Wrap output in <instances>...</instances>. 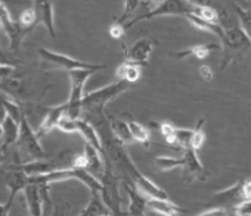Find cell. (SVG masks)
I'll return each instance as SVG.
<instances>
[{"mask_svg":"<svg viewBox=\"0 0 251 216\" xmlns=\"http://www.w3.org/2000/svg\"><path fill=\"white\" fill-rule=\"evenodd\" d=\"M96 118L99 119L95 123V129L98 130L99 135H100L103 150L107 151L109 160L115 162V165L119 167L122 172L126 173V178L130 180L143 194H146V197L168 199V194L164 189L159 188L158 185H155L150 178L142 174L141 170L135 166V163L125 149V146L118 142L114 136L109 124L104 123V113L100 116H96Z\"/></svg>","mask_w":251,"mask_h":216,"instance_id":"6da1fadb","label":"cell"},{"mask_svg":"<svg viewBox=\"0 0 251 216\" xmlns=\"http://www.w3.org/2000/svg\"><path fill=\"white\" fill-rule=\"evenodd\" d=\"M15 146H17V161L14 163L44 161L51 157L44 150V147L39 142L38 135L31 129L25 113L19 123V135H18Z\"/></svg>","mask_w":251,"mask_h":216,"instance_id":"7a4b0ae2","label":"cell"},{"mask_svg":"<svg viewBox=\"0 0 251 216\" xmlns=\"http://www.w3.org/2000/svg\"><path fill=\"white\" fill-rule=\"evenodd\" d=\"M30 178V184H35V185H48L50 187L51 184L60 183V181H65V180H78L81 181L85 187H87L91 193H100L101 190V183L98 177H95L93 174L88 172L87 169H81V167H66V169H61V170H55V172L48 173V174H42V176H35V177Z\"/></svg>","mask_w":251,"mask_h":216,"instance_id":"3957f363","label":"cell"},{"mask_svg":"<svg viewBox=\"0 0 251 216\" xmlns=\"http://www.w3.org/2000/svg\"><path fill=\"white\" fill-rule=\"evenodd\" d=\"M192 12L191 3L186 1H180V0H168V1H142L141 4V10L138 12V15L132 19L126 28L137 25L142 21H150L157 16H173V15H181L186 16Z\"/></svg>","mask_w":251,"mask_h":216,"instance_id":"277c9868","label":"cell"},{"mask_svg":"<svg viewBox=\"0 0 251 216\" xmlns=\"http://www.w3.org/2000/svg\"><path fill=\"white\" fill-rule=\"evenodd\" d=\"M39 55V61H41V68L45 70H66L68 73L72 70L76 69H84L91 70V72H99V70L107 69L105 65L100 64H88V62H82L76 58H72L69 55L65 54L55 53L51 52L49 49L39 48L37 50Z\"/></svg>","mask_w":251,"mask_h":216,"instance_id":"5b68a950","label":"cell"},{"mask_svg":"<svg viewBox=\"0 0 251 216\" xmlns=\"http://www.w3.org/2000/svg\"><path fill=\"white\" fill-rule=\"evenodd\" d=\"M127 89H128V84L125 81L118 80L116 82L100 88L98 91L89 92L87 95H84V99H82V111H87L89 115H93V116H100L103 115L104 107Z\"/></svg>","mask_w":251,"mask_h":216,"instance_id":"8992f818","label":"cell"},{"mask_svg":"<svg viewBox=\"0 0 251 216\" xmlns=\"http://www.w3.org/2000/svg\"><path fill=\"white\" fill-rule=\"evenodd\" d=\"M223 38L220 39L222 50H223L222 69H226L234 61L236 55L251 49V41L240 28L239 25H236V23L229 25V26H223Z\"/></svg>","mask_w":251,"mask_h":216,"instance_id":"52a82bcc","label":"cell"},{"mask_svg":"<svg viewBox=\"0 0 251 216\" xmlns=\"http://www.w3.org/2000/svg\"><path fill=\"white\" fill-rule=\"evenodd\" d=\"M101 183L100 197L104 205L108 208L109 214L112 216H123L122 211V197H120L119 187L122 181L115 173L111 170V165H105V172L101 177L99 178Z\"/></svg>","mask_w":251,"mask_h":216,"instance_id":"ba28073f","label":"cell"},{"mask_svg":"<svg viewBox=\"0 0 251 216\" xmlns=\"http://www.w3.org/2000/svg\"><path fill=\"white\" fill-rule=\"evenodd\" d=\"M93 72L84 69H76L69 72L71 77V96L68 99L66 116L72 119H78L82 112L81 103L84 99V86Z\"/></svg>","mask_w":251,"mask_h":216,"instance_id":"9c48e42d","label":"cell"},{"mask_svg":"<svg viewBox=\"0 0 251 216\" xmlns=\"http://www.w3.org/2000/svg\"><path fill=\"white\" fill-rule=\"evenodd\" d=\"M0 26L6 31L7 37L10 39V48L14 52L19 50L25 38L27 37L28 34H31V31L34 30L31 27L22 26L19 22L12 21L10 12L3 3L0 5Z\"/></svg>","mask_w":251,"mask_h":216,"instance_id":"30bf717a","label":"cell"},{"mask_svg":"<svg viewBox=\"0 0 251 216\" xmlns=\"http://www.w3.org/2000/svg\"><path fill=\"white\" fill-rule=\"evenodd\" d=\"M123 189L126 193L128 194V208H127V215L128 216H145L146 210H148V197L143 196V193L134 184L126 178L122 181Z\"/></svg>","mask_w":251,"mask_h":216,"instance_id":"8fae6325","label":"cell"},{"mask_svg":"<svg viewBox=\"0 0 251 216\" xmlns=\"http://www.w3.org/2000/svg\"><path fill=\"white\" fill-rule=\"evenodd\" d=\"M154 46V41L151 38H141L132 43L130 48L126 50V62L134 65H145L149 61V55L151 53Z\"/></svg>","mask_w":251,"mask_h":216,"instance_id":"7c38bea8","label":"cell"},{"mask_svg":"<svg viewBox=\"0 0 251 216\" xmlns=\"http://www.w3.org/2000/svg\"><path fill=\"white\" fill-rule=\"evenodd\" d=\"M4 181H6L7 188L10 189V197L7 200V203L12 205L14 204V200L17 197L18 192H23L25 189L27 188V185L30 184V178L21 169H18L14 165H10Z\"/></svg>","mask_w":251,"mask_h":216,"instance_id":"4fadbf2b","label":"cell"},{"mask_svg":"<svg viewBox=\"0 0 251 216\" xmlns=\"http://www.w3.org/2000/svg\"><path fill=\"white\" fill-rule=\"evenodd\" d=\"M182 178L185 181H193L196 178H201L202 173H204V167H202L201 162L197 157V151L195 149H186L184 150V156H182Z\"/></svg>","mask_w":251,"mask_h":216,"instance_id":"5bb4252c","label":"cell"},{"mask_svg":"<svg viewBox=\"0 0 251 216\" xmlns=\"http://www.w3.org/2000/svg\"><path fill=\"white\" fill-rule=\"evenodd\" d=\"M37 25L41 23L46 27L50 37L55 38V25H54V5L49 1H35L33 3Z\"/></svg>","mask_w":251,"mask_h":216,"instance_id":"9a60e30c","label":"cell"},{"mask_svg":"<svg viewBox=\"0 0 251 216\" xmlns=\"http://www.w3.org/2000/svg\"><path fill=\"white\" fill-rule=\"evenodd\" d=\"M66 108H68V104H66L65 102L64 104L51 107L46 111V115H45L42 123L39 124L38 131H35L37 135H38L39 139H41L42 136H45L46 134H49L51 130L55 129V127L58 126V122L61 120V118L66 115Z\"/></svg>","mask_w":251,"mask_h":216,"instance_id":"2e32d148","label":"cell"},{"mask_svg":"<svg viewBox=\"0 0 251 216\" xmlns=\"http://www.w3.org/2000/svg\"><path fill=\"white\" fill-rule=\"evenodd\" d=\"M101 151H99L98 149H95L93 146H91L89 143H85L84 146V151H82V156L85 158V162H87V169L88 172L93 174L95 177L100 178L105 172V163H104L103 158L100 156Z\"/></svg>","mask_w":251,"mask_h":216,"instance_id":"e0dca14e","label":"cell"},{"mask_svg":"<svg viewBox=\"0 0 251 216\" xmlns=\"http://www.w3.org/2000/svg\"><path fill=\"white\" fill-rule=\"evenodd\" d=\"M215 204H218V208H224V207H232L234 210L240 201H243V193H242V183L235 184L234 187L226 189L223 192H219L215 194L212 199ZM226 210V208H224Z\"/></svg>","mask_w":251,"mask_h":216,"instance_id":"ac0fdd59","label":"cell"},{"mask_svg":"<svg viewBox=\"0 0 251 216\" xmlns=\"http://www.w3.org/2000/svg\"><path fill=\"white\" fill-rule=\"evenodd\" d=\"M30 216H44V194L38 185L28 184L27 188L23 190Z\"/></svg>","mask_w":251,"mask_h":216,"instance_id":"d6986e66","label":"cell"},{"mask_svg":"<svg viewBox=\"0 0 251 216\" xmlns=\"http://www.w3.org/2000/svg\"><path fill=\"white\" fill-rule=\"evenodd\" d=\"M215 50H222V46L218 43H204V45H195L191 48L184 49L180 52H175L170 53V57L176 59H185L189 57H195V58L202 59L207 57L208 54H211Z\"/></svg>","mask_w":251,"mask_h":216,"instance_id":"ffe728a7","label":"cell"},{"mask_svg":"<svg viewBox=\"0 0 251 216\" xmlns=\"http://www.w3.org/2000/svg\"><path fill=\"white\" fill-rule=\"evenodd\" d=\"M77 133H80L82 135V138L85 139V143H89L95 149H98L99 151H103L100 135H99L98 130L95 129L93 124L87 122L85 119L78 118L77 119Z\"/></svg>","mask_w":251,"mask_h":216,"instance_id":"44dd1931","label":"cell"},{"mask_svg":"<svg viewBox=\"0 0 251 216\" xmlns=\"http://www.w3.org/2000/svg\"><path fill=\"white\" fill-rule=\"evenodd\" d=\"M148 210H151L162 216H177L182 212L180 207H177L175 203H172L168 199H153V197H148Z\"/></svg>","mask_w":251,"mask_h":216,"instance_id":"7402d4cb","label":"cell"},{"mask_svg":"<svg viewBox=\"0 0 251 216\" xmlns=\"http://www.w3.org/2000/svg\"><path fill=\"white\" fill-rule=\"evenodd\" d=\"M109 127H111V131H112V134L116 138V140L120 142L123 146L134 142L131 131H130V127H128L127 122L118 118H111V120H109Z\"/></svg>","mask_w":251,"mask_h":216,"instance_id":"603a6c76","label":"cell"},{"mask_svg":"<svg viewBox=\"0 0 251 216\" xmlns=\"http://www.w3.org/2000/svg\"><path fill=\"white\" fill-rule=\"evenodd\" d=\"M191 14L199 16L202 21L213 23V25H222V16L219 14V11H216L215 8L205 4H199V3H191Z\"/></svg>","mask_w":251,"mask_h":216,"instance_id":"cb8c5ba5","label":"cell"},{"mask_svg":"<svg viewBox=\"0 0 251 216\" xmlns=\"http://www.w3.org/2000/svg\"><path fill=\"white\" fill-rule=\"evenodd\" d=\"M3 147L8 149L11 145H15V142L18 139L19 135V123H17L15 120H12L10 116H6V119L3 120Z\"/></svg>","mask_w":251,"mask_h":216,"instance_id":"d4e9b609","label":"cell"},{"mask_svg":"<svg viewBox=\"0 0 251 216\" xmlns=\"http://www.w3.org/2000/svg\"><path fill=\"white\" fill-rule=\"evenodd\" d=\"M107 214H109V211L101 201L100 193H92L89 203L78 216H104Z\"/></svg>","mask_w":251,"mask_h":216,"instance_id":"484cf974","label":"cell"},{"mask_svg":"<svg viewBox=\"0 0 251 216\" xmlns=\"http://www.w3.org/2000/svg\"><path fill=\"white\" fill-rule=\"evenodd\" d=\"M116 76L119 77L120 81H125L127 84H132V82L139 80L141 69L138 65L125 62V64L119 65V68L116 69Z\"/></svg>","mask_w":251,"mask_h":216,"instance_id":"4316f807","label":"cell"},{"mask_svg":"<svg viewBox=\"0 0 251 216\" xmlns=\"http://www.w3.org/2000/svg\"><path fill=\"white\" fill-rule=\"evenodd\" d=\"M0 103L3 104V107L6 109L7 116H10L17 123H21V119H22L23 113H25L22 107L15 100H12L11 97H8V95L3 93V92L0 93Z\"/></svg>","mask_w":251,"mask_h":216,"instance_id":"83f0119b","label":"cell"},{"mask_svg":"<svg viewBox=\"0 0 251 216\" xmlns=\"http://www.w3.org/2000/svg\"><path fill=\"white\" fill-rule=\"evenodd\" d=\"M188 21L191 22V25H193L195 27L197 28H200V30H204V31H209V32H213L219 39H222L223 38V34H224V30H223V26L222 25H213V23H209V22H205L200 19L199 16L193 15V14H189V15L185 16Z\"/></svg>","mask_w":251,"mask_h":216,"instance_id":"f1b7e54d","label":"cell"},{"mask_svg":"<svg viewBox=\"0 0 251 216\" xmlns=\"http://www.w3.org/2000/svg\"><path fill=\"white\" fill-rule=\"evenodd\" d=\"M234 8L235 12H236V16H238V21H239L240 28L243 30V32L251 41V10L243 8L236 3L234 4Z\"/></svg>","mask_w":251,"mask_h":216,"instance_id":"f546056e","label":"cell"},{"mask_svg":"<svg viewBox=\"0 0 251 216\" xmlns=\"http://www.w3.org/2000/svg\"><path fill=\"white\" fill-rule=\"evenodd\" d=\"M154 165L159 172H169L173 169L182 166V157L181 158H175V157H155L154 158Z\"/></svg>","mask_w":251,"mask_h":216,"instance_id":"4dcf8cb0","label":"cell"},{"mask_svg":"<svg viewBox=\"0 0 251 216\" xmlns=\"http://www.w3.org/2000/svg\"><path fill=\"white\" fill-rule=\"evenodd\" d=\"M127 123H128V127H130V131H131L132 139L141 142V143H148L149 139H150V133L145 126L138 123L135 120H128Z\"/></svg>","mask_w":251,"mask_h":216,"instance_id":"1f68e13d","label":"cell"},{"mask_svg":"<svg viewBox=\"0 0 251 216\" xmlns=\"http://www.w3.org/2000/svg\"><path fill=\"white\" fill-rule=\"evenodd\" d=\"M192 136H193V130L188 129H176L175 133V143L182 147L184 150L189 149L192 143Z\"/></svg>","mask_w":251,"mask_h":216,"instance_id":"d6a6232c","label":"cell"},{"mask_svg":"<svg viewBox=\"0 0 251 216\" xmlns=\"http://www.w3.org/2000/svg\"><path fill=\"white\" fill-rule=\"evenodd\" d=\"M202 124H204V119H200L196 127L193 129V136H192L191 147L192 149H195L196 151L201 147L202 143H204V140H205V134H204V131H202Z\"/></svg>","mask_w":251,"mask_h":216,"instance_id":"836d02e7","label":"cell"},{"mask_svg":"<svg viewBox=\"0 0 251 216\" xmlns=\"http://www.w3.org/2000/svg\"><path fill=\"white\" fill-rule=\"evenodd\" d=\"M19 23L25 27H31V28H35V26H37V18H35V11H34V7L23 11L22 14H21V18H19Z\"/></svg>","mask_w":251,"mask_h":216,"instance_id":"e575fe53","label":"cell"},{"mask_svg":"<svg viewBox=\"0 0 251 216\" xmlns=\"http://www.w3.org/2000/svg\"><path fill=\"white\" fill-rule=\"evenodd\" d=\"M57 129H60L64 133H77V119H72L65 115L58 122Z\"/></svg>","mask_w":251,"mask_h":216,"instance_id":"d590c367","label":"cell"},{"mask_svg":"<svg viewBox=\"0 0 251 216\" xmlns=\"http://www.w3.org/2000/svg\"><path fill=\"white\" fill-rule=\"evenodd\" d=\"M159 130H161V134L164 135V138L168 140V143H175V133L176 127L173 124L168 123V122H164V123L159 124Z\"/></svg>","mask_w":251,"mask_h":216,"instance_id":"8d00e7d4","label":"cell"},{"mask_svg":"<svg viewBox=\"0 0 251 216\" xmlns=\"http://www.w3.org/2000/svg\"><path fill=\"white\" fill-rule=\"evenodd\" d=\"M17 73V66L12 64H1L0 65V84L4 82L8 79L14 77Z\"/></svg>","mask_w":251,"mask_h":216,"instance_id":"74e56055","label":"cell"},{"mask_svg":"<svg viewBox=\"0 0 251 216\" xmlns=\"http://www.w3.org/2000/svg\"><path fill=\"white\" fill-rule=\"evenodd\" d=\"M126 32V27L123 25H119V23H116L115 22L114 25H111L109 27V34H111V37L112 38H122L125 35Z\"/></svg>","mask_w":251,"mask_h":216,"instance_id":"f35d334b","label":"cell"},{"mask_svg":"<svg viewBox=\"0 0 251 216\" xmlns=\"http://www.w3.org/2000/svg\"><path fill=\"white\" fill-rule=\"evenodd\" d=\"M235 214H249L251 215V200H243L234 208Z\"/></svg>","mask_w":251,"mask_h":216,"instance_id":"ab89813d","label":"cell"},{"mask_svg":"<svg viewBox=\"0 0 251 216\" xmlns=\"http://www.w3.org/2000/svg\"><path fill=\"white\" fill-rule=\"evenodd\" d=\"M196 216H227V210L215 207V208H211V210L205 211L202 214H199Z\"/></svg>","mask_w":251,"mask_h":216,"instance_id":"60d3db41","label":"cell"},{"mask_svg":"<svg viewBox=\"0 0 251 216\" xmlns=\"http://www.w3.org/2000/svg\"><path fill=\"white\" fill-rule=\"evenodd\" d=\"M199 73H200V76H201L204 80H207V81L212 80L213 72H212V69H211V66H209V65H202V66H200Z\"/></svg>","mask_w":251,"mask_h":216,"instance_id":"b9f144b4","label":"cell"},{"mask_svg":"<svg viewBox=\"0 0 251 216\" xmlns=\"http://www.w3.org/2000/svg\"><path fill=\"white\" fill-rule=\"evenodd\" d=\"M242 193H243V200H251V180L242 183Z\"/></svg>","mask_w":251,"mask_h":216,"instance_id":"7bdbcfd3","label":"cell"},{"mask_svg":"<svg viewBox=\"0 0 251 216\" xmlns=\"http://www.w3.org/2000/svg\"><path fill=\"white\" fill-rule=\"evenodd\" d=\"M66 212H68V207H54L51 216H66Z\"/></svg>","mask_w":251,"mask_h":216,"instance_id":"ee69618b","label":"cell"},{"mask_svg":"<svg viewBox=\"0 0 251 216\" xmlns=\"http://www.w3.org/2000/svg\"><path fill=\"white\" fill-rule=\"evenodd\" d=\"M12 205H10L8 203H4V204H0V216H8L10 215V211H11Z\"/></svg>","mask_w":251,"mask_h":216,"instance_id":"f6af8a7d","label":"cell"},{"mask_svg":"<svg viewBox=\"0 0 251 216\" xmlns=\"http://www.w3.org/2000/svg\"><path fill=\"white\" fill-rule=\"evenodd\" d=\"M7 113H6V109L3 107V104L0 103V123H3V120L6 119Z\"/></svg>","mask_w":251,"mask_h":216,"instance_id":"bcb514c9","label":"cell"},{"mask_svg":"<svg viewBox=\"0 0 251 216\" xmlns=\"http://www.w3.org/2000/svg\"><path fill=\"white\" fill-rule=\"evenodd\" d=\"M4 160H6V149L3 146H0V165L4 162Z\"/></svg>","mask_w":251,"mask_h":216,"instance_id":"7dc6e473","label":"cell"},{"mask_svg":"<svg viewBox=\"0 0 251 216\" xmlns=\"http://www.w3.org/2000/svg\"><path fill=\"white\" fill-rule=\"evenodd\" d=\"M1 64H10V62H8V58L3 54V52L0 50V65Z\"/></svg>","mask_w":251,"mask_h":216,"instance_id":"c3c4849f","label":"cell"},{"mask_svg":"<svg viewBox=\"0 0 251 216\" xmlns=\"http://www.w3.org/2000/svg\"><path fill=\"white\" fill-rule=\"evenodd\" d=\"M0 138H3V126L0 123Z\"/></svg>","mask_w":251,"mask_h":216,"instance_id":"681fc988","label":"cell"},{"mask_svg":"<svg viewBox=\"0 0 251 216\" xmlns=\"http://www.w3.org/2000/svg\"><path fill=\"white\" fill-rule=\"evenodd\" d=\"M235 215L236 216H251V215H249V214H235Z\"/></svg>","mask_w":251,"mask_h":216,"instance_id":"f907efd6","label":"cell"},{"mask_svg":"<svg viewBox=\"0 0 251 216\" xmlns=\"http://www.w3.org/2000/svg\"><path fill=\"white\" fill-rule=\"evenodd\" d=\"M104 216H112L111 214H107V215H104Z\"/></svg>","mask_w":251,"mask_h":216,"instance_id":"816d5d0a","label":"cell"}]
</instances>
